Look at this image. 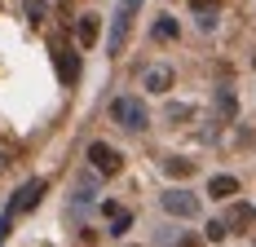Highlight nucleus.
<instances>
[{"label":"nucleus","instance_id":"1","mask_svg":"<svg viewBox=\"0 0 256 247\" xmlns=\"http://www.w3.org/2000/svg\"><path fill=\"white\" fill-rule=\"evenodd\" d=\"M110 120L120 128H128V132H146L150 128V110H146L142 98H115L110 102Z\"/></svg>","mask_w":256,"mask_h":247},{"label":"nucleus","instance_id":"2","mask_svg":"<svg viewBox=\"0 0 256 247\" xmlns=\"http://www.w3.org/2000/svg\"><path fill=\"white\" fill-rule=\"evenodd\" d=\"M88 164H93L98 176H120L124 172V154L115 146H106V142H93V146H88Z\"/></svg>","mask_w":256,"mask_h":247},{"label":"nucleus","instance_id":"3","mask_svg":"<svg viewBox=\"0 0 256 247\" xmlns=\"http://www.w3.org/2000/svg\"><path fill=\"white\" fill-rule=\"evenodd\" d=\"M53 66H58V80L71 88V84L80 80V53L71 49L66 40H58V44H53Z\"/></svg>","mask_w":256,"mask_h":247},{"label":"nucleus","instance_id":"4","mask_svg":"<svg viewBox=\"0 0 256 247\" xmlns=\"http://www.w3.org/2000/svg\"><path fill=\"white\" fill-rule=\"evenodd\" d=\"M137 9H142V0H120V14H115V31H110V40H106V49L120 53L124 49V36L128 26H132V18H137Z\"/></svg>","mask_w":256,"mask_h":247},{"label":"nucleus","instance_id":"5","mask_svg":"<svg viewBox=\"0 0 256 247\" xmlns=\"http://www.w3.org/2000/svg\"><path fill=\"white\" fill-rule=\"evenodd\" d=\"M44 190H49V181H44V176H36V181H26L22 190L14 194V203H9V212L18 216V212H31V208H40V198H44Z\"/></svg>","mask_w":256,"mask_h":247},{"label":"nucleus","instance_id":"6","mask_svg":"<svg viewBox=\"0 0 256 247\" xmlns=\"http://www.w3.org/2000/svg\"><path fill=\"white\" fill-rule=\"evenodd\" d=\"M159 203H164V212H172V216H194V212H199V198L186 194V190H168V194H159Z\"/></svg>","mask_w":256,"mask_h":247},{"label":"nucleus","instance_id":"7","mask_svg":"<svg viewBox=\"0 0 256 247\" xmlns=\"http://www.w3.org/2000/svg\"><path fill=\"white\" fill-rule=\"evenodd\" d=\"M256 221V208L252 203H234L230 212H226V225H230V234H248Z\"/></svg>","mask_w":256,"mask_h":247},{"label":"nucleus","instance_id":"8","mask_svg":"<svg viewBox=\"0 0 256 247\" xmlns=\"http://www.w3.org/2000/svg\"><path fill=\"white\" fill-rule=\"evenodd\" d=\"M76 40L84 44V49H93V44L102 40V18H98V14H84V18L76 22Z\"/></svg>","mask_w":256,"mask_h":247},{"label":"nucleus","instance_id":"9","mask_svg":"<svg viewBox=\"0 0 256 247\" xmlns=\"http://www.w3.org/2000/svg\"><path fill=\"white\" fill-rule=\"evenodd\" d=\"M102 216L110 221V234H124L128 225H132V212H128V208H120L115 198H106V203H102Z\"/></svg>","mask_w":256,"mask_h":247},{"label":"nucleus","instance_id":"10","mask_svg":"<svg viewBox=\"0 0 256 247\" xmlns=\"http://www.w3.org/2000/svg\"><path fill=\"white\" fill-rule=\"evenodd\" d=\"M208 194H212V198H234V194H238V181H234L230 172H221V176L208 181Z\"/></svg>","mask_w":256,"mask_h":247},{"label":"nucleus","instance_id":"11","mask_svg":"<svg viewBox=\"0 0 256 247\" xmlns=\"http://www.w3.org/2000/svg\"><path fill=\"white\" fill-rule=\"evenodd\" d=\"M146 88H150V93L172 88V71H168V66H154V71H146Z\"/></svg>","mask_w":256,"mask_h":247},{"label":"nucleus","instance_id":"12","mask_svg":"<svg viewBox=\"0 0 256 247\" xmlns=\"http://www.w3.org/2000/svg\"><path fill=\"white\" fill-rule=\"evenodd\" d=\"M221 4H226V0H190V9H194L204 22H212V18L221 14Z\"/></svg>","mask_w":256,"mask_h":247},{"label":"nucleus","instance_id":"13","mask_svg":"<svg viewBox=\"0 0 256 247\" xmlns=\"http://www.w3.org/2000/svg\"><path fill=\"white\" fill-rule=\"evenodd\" d=\"M164 172L168 176H190L194 172V159H177V154H172V159H164Z\"/></svg>","mask_w":256,"mask_h":247},{"label":"nucleus","instance_id":"14","mask_svg":"<svg viewBox=\"0 0 256 247\" xmlns=\"http://www.w3.org/2000/svg\"><path fill=\"white\" fill-rule=\"evenodd\" d=\"M26 18H31V22L40 26L44 18H49V4H44V0H26Z\"/></svg>","mask_w":256,"mask_h":247},{"label":"nucleus","instance_id":"15","mask_svg":"<svg viewBox=\"0 0 256 247\" xmlns=\"http://www.w3.org/2000/svg\"><path fill=\"white\" fill-rule=\"evenodd\" d=\"M226 234H230V225H226V221H208V230H204V238H208V243H221Z\"/></svg>","mask_w":256,"mask_h":247},{"label":"nucleus","instance_id":"16","mask_svg":"<svg viewBox=\"0 0 256 247\" xmlns=\"http://www.w3.org/2000/svg\"><path fill=\"white\" fill-rule=\"evenodd\" d=\"M154 36H159V40H177V22H172V18H159V22H154Z\"/></svg>","mask_w":256,"mask_h":247},{"label":"nucleus","instance_id":"17","mask_svg":"<svg viewBox=\"0 0 256 247\" xmlns=\"http://www.w3.org/2000/svg\"><path fill=\"white\" fill-rule=\"evenodd\" d=\"M216 106H221V115L230 120V115H234V106H238V102H234V93H226V88H221V98H216Z\"/></svg>","mask_w":256,"mask_h":247},{"label":"nucleus","instance_id":"18","mask_svg":"<svg viewBox=\"0 0 256 247\" xmlns=\"http://www.w3.org/2000/svg\"><path fill=\"white\" fill-rule=\"evenodd\" d=\"M9 221H14V212H4V216H0V243H4V234H9Z\"/></svg>","mask_w":256,"mask_h":247},{"label":"nucleus","instance_id":"19","mask_svg":"<svg viewBox=\"0 0 256 247\" xmlns=\"http://www.w3.org/2000/svg\"><path fill=\"white\" fill-rule=\"evenodd\" d=\"M177 247H204V238H194V234H186V238H181Z\"/></svg>","mask_w":256,"mask_h":247}]
</instances>
